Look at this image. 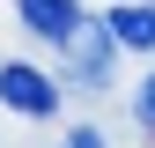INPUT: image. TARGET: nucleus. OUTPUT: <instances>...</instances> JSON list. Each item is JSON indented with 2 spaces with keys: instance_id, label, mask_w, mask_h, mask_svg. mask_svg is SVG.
<instances>
[{
  "instance_id": "nucleus-1",
  "label": "nucleus",
  "mask_w": 155,
  "mask_h": 148,
  "mask_svg": "<svg viewBox=\"0 0 155 148\" xmlns=\"http://www.w3.org/2000/svg\"><path fill=\"white\" fill-rule=\"evenodd\" d=\"M111 52H118V37H111V22H96V15H81V22L59 37V59L74 67L81 89H104L111 82Z\"/></svg>"
},
{
  "instance_id": "nucleus-2",
  "label": "nucleus",
  "mask_w": 155,
  "mask_h": 148,
  "mask_svg": "<svg viewBox=\"0 0 155 148\" xmlns=\"http://www.w3.org/2000/svg\"><path fill=\"white\" fill-rule=\"evenodd\" d=\"M0 104H15L22 119H45L59 111V82H45L37 67H0Z\"/></svg>"
},
{
  "instance_id": "nucleus-3",
  "label": "nucleus",
  "mask_w": 155,
  "mask_h": 148,
  "mask_svg": "<svg viewBox=\"0 0 155 148\" xmlns=\"http://www.w3.org/2000/svg\"><path fill=\"white\" fill-rule=\"evenodd\" d=\"M15 8H22V22L45 37V45H59V37L81 22V8H74V0H15Z\"/></svg>"
},
{
  "instance_id": "nucleus-4",
  "label": "nucleus",
  "mask_w": 155,
  "mask_h": 148,
  "mask_svg": "<svg viewBox=\"0 0 155 148\" xmlns=\"http://www.w3.org/2000/svg\"><path fill=\"white\" fill-rule=\"evenodd\" d=\"M104 22H111V37H118V45H133V52H155V8H111Z\"/></svg>"
},
{
  "instance_id": "nucleus-5",
  "label": "nucleus",
  "mask_w": 155,
  "mask_h": 148,
  "mask_svg": "<svg viewBox=\"0 0 155 148\" xmlns=\"http://www.w3.org/2000/svg\"><path fill=\"white\" fill-rule=\"evenodd\" d=\"M59 148H104V133H96V126H74V133H67Z\"/></svg>"
},
{
  "instance_id": "nucleus-6",
  "label": "nucleus",
  "mask_w": 155,
  "mask_h": 148,
  "mask_svg": "<svg viewBox=\"0 0 155 148\" xmlns=\"http://www.w3.org/2000/svg\"><path fill=\"white\" fill-rule=\"evenodd\" d=\"M140 126H155V74L140 82Z\"/></svg>"
}]
</instances>
